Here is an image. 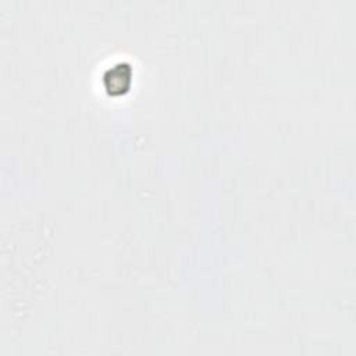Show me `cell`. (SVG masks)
<instances>
[{
	"instance_id": "1",
	"label": "cell",
	"mask_w": 356,
	"mask_h": 356,
	"mask_svg": "<svg viewBox=\"0 0 356 356\" xmlns=\"http://www.w3.org/2000/svg\"><path fill=\"white\" fill-rule=\"evenodd\" d=\"M104 89L110 96L124 95L132 85V68L127 63H117L103 75Z\"/></svg>"
}]
</instances>
